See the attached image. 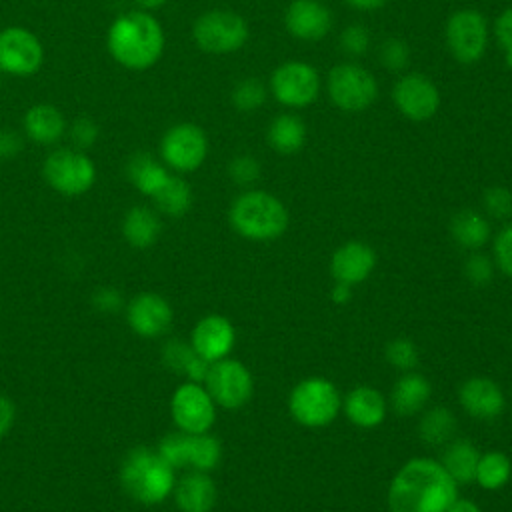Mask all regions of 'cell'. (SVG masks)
<instances>
[{"mask_svg": "<svg viewBox=\"0 0 512 512\" xmlns=\"http://www.w3.org/2000/svg\"><path fill=\"white\" fill-rule=\"evenodd\" d=\"M270 90L280 104L288 108H304L318 98L320 76L310 64L290 60L272 72Z\"/></svg>", "mask_w": 512, "mask_h": 512, "instance_id": "14", "label": "cell"}, {"mask_svg": "<svg viewBox=\"0 0 512 512\" xmlns=\"http://www.w3.org/2000/svg\"><path fill=\"white\" fill-rule=\"evenodd\" d=\"M162 360L164 364L182 376H186V382L204 384L206 374L210 370V362H206L202 356H198L190 342L184 340H170L162 348Z\"/></svg>", "mask_w": 512, "mask_h": 512, "instance_id": "25", "label": "cell"}, {"mask_svg": "<svg viewBox=\"0 0 512 512\" xmlns=\"http://www.w3.org/2000/svg\"><path fill=\"white\" fill-rule=\"evenodd\" d=\"M340 46L352 56H362L370 48V32L364 24H350L340 34Z\"/></svg>", "mask_w": 512, "mask_h": 512, "instance_id": "43", "label": "cell"}, {"mask_svg": "<svg viewBox=\"0 0 512 512\" xmlns=\"http://www.w3.org/2000/svg\"><path fill=\"white\" fill-rule=\"evenodd\" d=\"M208 156L206 132L194 122H178L170 126L160 140V158L166 168L176 172L198 170Z\"/></svg>", "mask_w": 512, "mask_h": 512, "instance_id": "9", "label": "cell"}, {"mask_svg": "<svg viewBox=\"0 0 512 512\" xmlns=\"http://www.w3.org/2000/svg\"><path fill=\"white\" fill-rule=\"evenodd\" d=\"M14 418H16V408L14 404L0 394V438L12 428L14 424Z\"/></svg>", "mask_w": 512, "mask_h": 512, "instance_id": "48", "label": "cell"}, {"mask_svg": "<svg viewBox=\"0 0 512 512\" xmlns=\"http://www.w3.org/2000/svg\"><path fill=\"white\" fill-rule=\"evenodd\" d=\"M222 460L220 440L208 432L188 434V468L210 472Z\"/></svg>", "mask_w": 512, "mask_h": 512, "instance_id": "34", "label": "cell"}, {"mask_svg": "<svg viewBox=\"0 0 512 512\" xmlns=\"http://www.w3.org/2000/svg\"><path fill=\"white\" fill-rule=\"evenodd\" d=\"M234 232L252 242H270L288 228V210L280 198L264 190L242 192L228 210Z\"/></svg>", "mask_w": 512, "mask_h": 512, "instance_id": "4", "label": "cell"}, {"mask_svg": "<svg viewBox=\"0 0 512 512\" xmlns=\"http://www.w3.org/2000/svg\"><path fill=\"white\" fill-rule=\"evenodd\" d=\"M22 150V138L12 132V130H4L0 132V156H14Z\"/></svg>", "mask_w": 512, "mask_h": 512, "instance_id": "47", "label": "cell"}, {"mask_svg": "<svg viewBox=\"0 0 512 512\" xmlns=\"http://www.w3.org/2000/svg\"><path fill=\"white\" fill-rule=\"evenodd\" d=\"M342 408L346 418L364 430L376 428L384 422L386 418V400L380 394V390L372 386H356L352 388L346 398L342 400Z\"/></svg>", "mask_w": 512, "mask_h": 512, "instance_id": "23", "label": "cell"}, {"mask_svg": "<svg viewBox=\"0 0 512 512\" xmlns=\"http://www.w3.org/2000/svg\"><path fill=\"white\" fill-rule=\"evenodd\" d=\"M494 36L504 52L506 64L512 68V8H506L494 22Z\"/></svg>", "mask_w": 512, "mask_h": 512, "instance_id": "45", "label": "cell"}, {"mask_svg": "<svg viewBox=\"0 0 512 512\" xmlns=\"http://www.w3.org/2000/svg\"><path fill=\"white\" fill-rule=\"evenodd\" d=\"M458 498V484L440 460L410 458L388 486L390 512H446Z\"/></svg>", "mask_w": 512, "mask_h": 512, "instance_id": "1", "label": "cell"}, {"mask_svg": "<svg viewBox=\"0 0 512 512\" xmlns=\"http://www.w3.org/2000/svg\"><path fill=\"white\" fill-rule=\"evenodd\" d=\"M460 406L466 414L478 420H492L498 418L506 408V396L502 388L484 376H472L462 382L458 390Z\"/></svg>", "mask_w": 512, "mask_h": 512, "instance_id": "20", "label": "cell"}, {"mask_svg": "<svg viewBox=\"0 0 512 512\" xmlns=\"http://www.w3.org/2000/svg\"><path fill=\"white\" fill-rule=\"evenodd\" d=\"M94 306L102 312H116L120 306H122V296L118 290L114 288H100L96 294H94Z\"/></svg>", "mask_w": 512, "mask_h": 512, "instance_id": "46", "label": "cell"}, {"mask_svg": "<svg viewBox=\"0 0 512 512\" xmlns=\"http://www.w3.org/2000/svg\"><path fill=\"white\" fill-rule=\"evenodd\" d=\"M22 130H24V136L34 144L54 146L66 136L68 124L60 108H56L54 104L42 102L26 110L22 120Z\"/></svg>", "mask_w": 512, "mask_h": 512, "instance_id": "21", "label": "cell"}, {"mask_svg": "<svg viewBox=\"0 0 512 512\" xmlns=\"http://www.w3.org/2000/svg\"><path fill=\"white\" fill-rule=\"evenodd\" d=\"M120 482L130 498L140 504L154 506L174 492L176 474L158 450L138 446L124 456Z\"/></svg>", "mask_w": 512, "mask_h": 512, "instance_id": "3", "label": "cell"}, {"mask_svg": "<svg viewBox=\"0 0 512 512\" xmlns=\"http://www.w3.org/2000/svg\"><path fill=\"white\" fill-rule=\"evenodd\" d=\"M408 60H410V50L404 40L388 38L380 44V62L384 64V68L398 72V70L406 68Z\"/></svg>", "mask_w": 512, "mask_h": 512, "instance_id": "40", "label": "cell"}, {"mask_svg": "<svg viewBox=\"0 0 512 512\" xmlns=\"http://www.w3.org/2000/svg\"><path fill=\"white\" fill-rule=\"evenodd\" d=\"M456 434V416L446 406H432L422 412L418 436L428 446H446Z\"/></svg>", "mask_w": 512, "mask_h": 512, "instance_id": "31", "label": "cell"}, {"mask_svg": "<svg viewBox=\"0 0 512 512\" xmlns=\"http://www.w3.org/2000/svg\"><path fill=\"white\" fill-rule=\"evenodd\" d=\"M164 46V26L152 12L140 8L118 14L106 32V48L114 62L136 72L156 66Z\"/></svg>", "mask_w": 512, "mask_h": 512, "instance_id": "2", "label": "cell"}, {"mask_svg": "<svg viewBox=\"0 0 512 512\" xmlns=\"http://www.w3.org/2000/svg\"><path fill=\"white\" fill-rule=\"evenodd\" d=\"M494 266L512 278V224L504 226L494 238Z\"/></svg>", "mask_w": 512, "mask_h": 512, "instance_id": "44", "label": "cell"}, {"mask_svg": "<svg viewBox=\"0 0 512 512\" xmlns=\"http://www.w3.org/2000/svg\"><path fill=\"white\" fill-rule=\"evenodd\" d=\"M286 30L306 42L322 40L332 28V12L318 0H292L284 12Z\"/></svg>", "mask_w": 512, "mask_h": 512, "instance_id": "19", "label": "cell"}, {"mask_svg": "<svg viewBox=\"0 0 512 512\" xmlns=\"http://www.w3.org/2000/svg\"><path fill=\"white\" fill-rule=\"evenodd\" d=\"M128 180L134 184V188L144 196H154L170 178V172L164 162L154 158L148 152H138L128 160L126 166Z\"/></svg>", "mask_w": 512, "mask_h": 512, "instance_id": "26", "label": "cell"}, {"mask_svg": "<svg viewBox=\"0 0 512 512\" xmlns=\"http://www.w3.org/2000/svg\"><path fill=\"white\" fill-rule=\"evenodd\" d=\"M218 490L208 472L190 470L174 484V500L180 512H210Z\"/></svg>", "mask_w": 512, "mask_h": 512, "instance_id": "22", "label": "cell"}, {"mask_svg": "<svg viewBox=\"0 0 512 512\" xmlns=\"http://www.w3.org/2000/svg\"><path fill=\"white\" fill-rule=\"evenodd\" d=\"M236 342L234 326L228 318L220 314H208L196 322L192 328L190 344L198 356H202L206 362H216L222 358H228Z\"/></svg>", "mask_w": 512, "mask_h": 512, "instance_id": "16", "label": "cell"}, {"mask_svg": "<svg viewBox=\"0 0 512 512\" xmlns=\"http://www.w3.org/2000/svg\"><path fill=\"white\" fill-rule=\"evenodd\" d=\"M260 170H262L260 162L248 154H240V156L232 158V162L228 164L230 178L240 186L254 184L260 178Z\"/></svg>", "mask_w": 512, "mask_h": 512, "instance_id": "41", "label": "cell"}, {"mask_svg": "<svg viewBox=\"0 0 512 512\" xmlns=\"http://www.w3.org/2000/svg\"><path fill=\"white\" fill-rule=\"evenodd\" d=\"M248 34L246 20L224 8L200 14L192 26V38L206 54H232L246 44Z\"/></svg>", "mask_w": 512, "mask_h": 512, "instance_id": "7", "label": "cell"}, {"mask_svg": "<svg viewBox=\"0 0 512 512\" xmlns=\"http://www.w3.org/2000/svg\"><path fill=\"white\" fill-rule=\"evenodd\" d=\"M384 356H386L390 366H394L402 372H410L418 364V348L410 338L390 340L384 348Z\"/></svg>", "mask_w": 512, "mask_h": 512, "instance_id": "36", "label": "cell"}, {"mask_svg": "<svg viewBox=\"0 0 512 512\" xmlns=\"http://www.w3.org/2000/svg\"><path fill=\"white\" fill-rule=\"evenodd\" d=\"M162 232V222L158 212L148 206H134L126 212L122 220V234L126 242L134 248H150Z\"/></svg>", "mask_w": 512, "mask_h": 512, "instance_id": "28", "label": "cell"}, {"mask_svg": "<svg viewBox=\"0 0 512 512\" xmlns=\"http://www.w3.org/2000/svg\"><path fill=\"white\" fill-rule=\"evenodd\" d=\"M488 44V22L474 8L456 10L446 22V46L460 64L478 62Z\"/></svg>", "mask_w": 512, "mask_h": 512, "instance_id": "11", "label": "cell"}, {"mask_svg": "<svg viewBox=\"0 0 512 512\" xmlns=\"http://www.w3.org/2000/svg\"><path fill=\"white\" fill-rule=\"evenodd\" d=\"M152 200L158 212L172 218H180L192 206V188L182 176L170 174L166 184L152 196Z\"/></svg>", "mask_w": 512, "mask_h": 512, "instance_id": "32", "label": "cell"}, {"mask_svg": "<svg viewBox=\"0 0 512 512\" xmlns=\"http://www.w3.org/2000/svg\"><path fill=\"white\" fill-rule=\"evenodd\" d=\"M392 98L400 114L414 122L432 118L440 108V92L436 84L420 72L400 76L392 88Z\"/></svg>", "mask_w": 512, "mask_h": 512, "instance_id": "15", "label": "cell"}, {"mask_svg": "<svg viewBox=\"0 0 512 512\" xmlns=\"http://www.w3.org/2000/svg\"><path fill=\"white\" fill-rule=\"evenodd\" d=\"M42 176L58 194L80 196L94 186L96 166L84 150L56 148L44 158Z\"/></svg>", "mask_w": 512, "mask_h": 512, "instance_id": "6", "label": "cell"}, {"mask_svg": "<svg viewBox=\"0 0 512 512\" xmlns=\"http://www.w3.org/2000/svg\"><path fill=\"white\" fill-rule=\"evenodd\" d=\"M328 96L344 112H362L376 100L378 84L372 72L358 64H336L328 72Z\"/></svg>", "mask_w": 512, "mask_h": 512, "instance_id": "8", "label": "cell"}, {"mask_svg": "<svg viewBox=\"0 0 512 512\" xmlns=\"http://www.w3.org/2000/svg\"><path fill=\"white\" fill-rule=\"evenodd\" d=\"M464 276L472 286H486L494 276V260L486 254L472 252L464 262Z\"/></svg>", "mask_w": 512, "mask_h": 512, "instance_id": "38", "label": "cell"}, {"mask_svg": "<svg viewBox=\"0 0 512 512\" xmlns=\"http://www.w3.org/2000/svg\"><path fill=\"white\" fill-rule=\"evenodd\" d=\"M512 476V462L500 450H488L480 454L476 464L474 482L484 490H500L508 484Z\"/></svg>", "mask_w": 512, "mask_h": 512, "instance_id": "33", "label": "cell"}, {"mask_svg": "<svg viewBox=\"0 0 512 512\" xmlns=\"http://www.w3.org/2000/svg\"><path fill=\"white\" fill-rule=\"evenodd\" d=\"M266 138L278 154H294L306 142V126L294 114H280L270 122Z\"/></svg>", "mask_w": 512, "mask_h": 512, "instance_id": "30", "label": "cell"}, {"mask_svg": "<svg viewBox=\"0 0 512 512\" xmlns=\"http://www.w3.org/2000/svg\"><path fill=\"white\" fill-rule=\"evenodd\" d=\"M430 396H432L430 382L422 374L410 370V372H404L394 382L390 392V404L396 414L414 416L426 408Z\"/></svg>", "mask_w": 512, "mask_h": 512, "instance_id": "24", "label": "cell"}, {"mask_svg": "<svg viewBox=\"0 0 512 512\" xmlns=\"http://www.w3.org/2000/svg\"><path fill=\"white\" fill-rule=\"evenodd\" d=\"M352 298V286L350 284H344V282H334L332 290H330V300L334 304H348Z\"/></svg>", "mask_w": 512, "mask_h": 512, "instance_id": "49", "label": "cell"}, {"mask_svg": "<svg viewBox=\"0 0 512 512\" xmlns=\"http://www.w3.org/2000/svg\"><path fill=\"white\" fill-rule=\"evenodd\" d=\"M480 452L478 448L466 438H452L440 456V464L450 474L456 484H470L474 482L476 464Z\"/></svg>", "mask_w": 512, "mask_h": 512, "instance_id": "27", "label": "cell"}, {"mask_svg": "<svg viewBox=\"0 0 512 512\" xmlns=\"http://www.w3.org/2000/svg\"><path fill=\"white\" fill-rule=\"evenodd\" d=\"M482 204L486 214H490L492 218H510L512 216V192L504 186H492L484 192L482 196Z\"/></svg>", "mask_w": 512, "mask_h": 512, "instance_id": "39", "label": "cell"}, {"mask_svg": "<svg viewBox=\"0 0 512 512\" xmlns=\"http://www.w3.org/2000/svg\"><path fill=\"white\" fill-rule=\"evenodd\" d=\"M204 386L216 406L238 410L250 402L254 392V378L240 360L222 358L210 364Z\"/></svg>", "mask_w": 512, "mask_h": 512, "instance_id": "10", "label": "cell"}, {"mask_svg": "<svg viewBox=\"0 0 512 512\" xmlns=\"http://www.w3.org/2000/svg\"><path fill=\"white\" fill-rule=\"evenodd\" d=\"M266 102V88L258 78H244L232 90V104L240 112H254Z\"/></svg>", "mask_w": 512, "mask_h": 512, "instance_id": "35", "label": "cell"}, {"mask_svg": "<svg viewBox=\"0 0 512 512\" xmlns=\"http://www.w3.org/2000/svg\"><path fill=\"white\" fill-rule=\"evenodd\" d=\"M376 252L362 240H350L338 246L330 258V274L334 282L356 286L364 282L376 268Z\"/></svg>", "mask_w": 512, "mask_h": 512, "instance_id": "18", "label": "cell"}, {"mask_svg": "<svg viewBox=\"0 0 512 512\" xmlns=\"http://www.w3.org/2000/svg\"><path fill=\"white\" fill-rule=\"evenodd\" d=\"M44 62L40 38L24 26H6L0 30V72L16 78L36 74Z\"/></svg>", "mask_w": 512, "mask_h": 512, "instance_id": "12", "label": "cell"}, {"mask_svg": "<svg viewBox=\"0 0 512 512\" xmlns=\"http://www.w3.org/2000/svg\"><path fill=\"white\" fill-rule=\"evenodd\" d=\"M446 512H482L480 510V506L474 502V500H470V498H456L450 506H448V510Z\"/></svg>", "mask_w": 512, "mask_h": 512, "instance_id": "50", "label": "cell"}, {"mask_svg": "<svg viewBox=\"0 0 512 512\" xmlns=\"http://www.w3.org/2000/svg\"><path fill=\"white\" fill-rule=\"evenodd\" d=\"M170 414L180 432L202 434L208 432L216 420V402L204 384L184 382L170 398Z\"/></svg>", "mask_w": 512, "mask_h": 512, "instance_id": "13", "label": "cell"}, {"mask_svg": "<svg viewBox=\"0 0 512 512\" xmlns=\"http://www.w3.org/2000/svg\"><path fill=\"white\" fill-rule=\"evenodd\" d=\"M450 234L466 250H480L490 238V222L476 210H460L450 220Z\"/></svg>", "mask_w": 512, "mask_h": 512, "instance_id": "29", "label": "cell"}, {"mask_svg": "<svg viewBox=\"0 0 512 512\" xmlns=\"http://www.w3.org/2000/svg\"><path fill=\"white\" fill-rule=\"evenodd\" d=\"M166 2H168V0H134L136 8L146 10V12H154V10H158V8H162Z\"/></svg>", "mask_w": 512, "mask_h": 512, "instance_id": "52", "label": "cell"}, {"mask_svg": "<svg viewBox=\"0 0 512 512\" xmlns=\"http://www.w3.org/2000/svg\"><path fill=\"white\" fill-rule=\"evenodd\" d=\"M68 138L72 142L74 148L78 150H88L90 146H94V142L98 140L100 128L92 118H76L70 126H68Z\"/></svg>", "mask_w": 512, "mask_h": 512, "instance_id": "42", "label": "cell"}, {"mask_svg": "<svg viewBox=\"0 0 512 512\" xmlns=\"http://www.w3.org/2000/svg\"><path fill=\"white\" fill-rule=\"evenodd\" d=\"M158 454L176 470L188 466V434L172 432L166 434L158 444Z\"/></svg>", "mask_w": 512, "mask_h": 512, "instance_id": "37", "label": "cell"}, {"mask_svg": "<svg viewBox=\"0 0 512 512\" xmlns=\"http://www.w3.org/2000/svg\"><path fill=\"white\" fill-rule=\"evenodd\" d=\"M346 2L356 10H378L384 4H388V0H346Z\"/></svg>", "mask_w": 512, "mask_h": 512, "instance_id": "51", "label": "cell"}, {"mask_svg": "<svg viewBox=\"0 0 512 512\" xmlns=\"http://www.w3.org/2000/svg\"><path fill=\"white\" fill-rule=\"evenodd\" d=\"M340 410V390L322 376L304 378L290 390L288 412L304 428H324L336 420Z\"/></svg>", "mask_w": 512, "mask_h": 512, "instance_id": "5", "label": "cell"}, {"mask_svg": "<svg viewBox=\"0 0 512 512\" xmlns=\"http://www.w3.org/2000/svg\"><path fill=\"white\" fill-rule=\"evenodd\" d=\"M126 318L130 328L138 336L156 338L170 328L174 320V312H172V306L166 302V298H162L160 294L140 292L130 300Z\"/></svg>", "mask_w": 512, "mask_h": 512, "instance_id": "17", "label": "cell"}]
</instances>
